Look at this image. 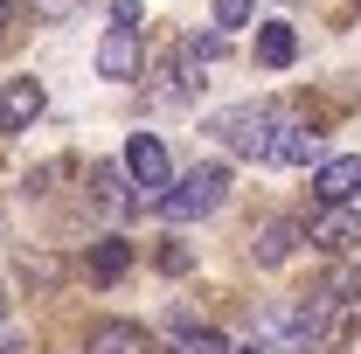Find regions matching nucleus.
Masks as SVG:
<instances>
[{"instance_id":"obj_1","label":"nucleus","mask_w":361,"mask_h":354,"mask_svg":"<svg viewBox=\"0 0 361 354\" xmlns=\"http://www.w3.org/2000/svg\"><path fill=\"white\" fill-rule=\"evenodd\" d=\"M209 133L223 139L229 153H243V160H264L271 167V146H278V133H285V111L278 104H229V111H216L209 118Z\"/></svg>"},{"instance_id":"obj_2","label":"nucleus","mask_w":361,"mask_h":354,"mask_svg":"<svg viewBox=\"0 0 361 354\" xmlns=\"http://www.w3.org/2000/svg\"><path fill=\"white\" fill-rule=\"evenodd\" d=\"M223 195H229V167H223V160H209V167H188L153 209H160L167 222H202V216L223 209Z\"/></svg>"},{"instance_id":"obj_3","label":"nucleus","mask_w":361,"mask_h":354,"mask_svg":"<svg viewBox=\"0 0 361 354\" xmlns=\"http://www.w3.org/2000/svg\"><path fill=\"white\" fill-rule=\"evenodd\" d=\"M209 63H216V56L188 35V42H180L174 56L153 70V104H167V111H174V104H195V97H202V84H209V77H202Z\"/></svg>"},{"instance_id":"obj_4","label":"nucleus","mask_w":361,"mask_h":354,"mask_svg":"<svg viewBox=\"0 0 361 354\" xmlns=\"http://www.w3.org/2000/svg\"><path fill=\"white\" fill-rule=\"evenodd\" d=\"M126 174H133L139 202H160V195L174 188V167H167V146H160L153 133H133V139H126Z\"/></svg>"},{"instance_id":"obj_5","label":"nucleus","mask_w":361,"mask_h":354,"mask_svg":"<svg viewBox=\"0 0 361 354\" xmlns=\"http://www.w3.org/2000/svg\"><path fill=\"white\" fill-rule=\"evenodd\" d=\"M139 70H146V49H139V28L111 21V28H104V42H97V77H111V84H133Z\"/></svg>"},{"instance_id":"obj_6","label":"nucleus","mask_w":361,"mask_h":354,"mask_svg":"<svg viewBox=\"0 0 361 354\" xmlns=\"http://www.w3.org/2000/svg\"><path fill=\"white\" fill-rule=\"evenodd\" d=\"M306 236H313L319 250H334V257H348V250L361 243V216L348 209V202H326V209L313 216V229H306Z\"/></svg>"},{"instance_id":"obj_7","label":"nucleus","mask_w":361,"mask_h":354,"mask_svg":"<svg viewBox=\"0 0 361 354\" xmlns=\"http://www.w3.org/2000/svg\"><path fill=\"white\" fill-rule=\"evenodd\" d=\"M42 104H49L42 77H14V84H7V97H0V133H28V126L42 118Z\"/></svg>"},{"instance_id":"obj_8","label":"nucleus","mask_w":361,"mask_h":354,"mask_svg":"<svg viewBox=\"0 0 361 354\" xmlns=\"http://www.w3.org/2000/svg\"><path fill=\"white\" fill-rule=\"evenodd\" d=\"M90 202H97L111 222L139 209V188H133V174H126V160H118V167H90Z\"/></svg>"},{"instance_id":"obj_9","label":"nucleus","mask_w":361,"mask_h":354,"mask_svg":"<svg viewBox=\"0 0 361 354\" xmlns=\"http://www.w3.org/2000/svg\"><path fill=\"white\" fill-rule=\"evenodd\" d=\"M313 195H319V202H355V195H361V160H355V153L319 160V167H313Z\"/></svg>"},{"instance_id":"obj_10","label":"nucleus","mask_w":361,"mask_h":354,"mask_svg":"<svg viewBox=\"0 0 361 354\" xmlns=\"http://www.w3.org/2000/svg\"><path fill=\"white\" fill-rule=\"evenodd\" d=\"M292 250H299V222L271 216V222H257V229H250V257H257L264 271H278L285 257H292Z\"/></svg>"},{"instance_id":"obj_11","label":"nucleus","mask_w":361,"mask_h":354,"mask_svg":"<svg viewBox=\"0 0 361 354\" xmlns=\"http://www.w3.org/2000/svg\"><path fill=\"white\" fill-rule=\"evenodd\" d=\"M90 354H160V348L133 319H104V326H90Z\"/></svg>"},{"instance_id":"obj_12","label":"nucleus","mask_w":361,"mask_h":354,"mask_svg":"<svg viewBox=\"0 0 361 354\" xmlns=\"http://www.w3.org/2000/svg\"><path fill=\"white\" fill-rule=\"evenodd\" d=\"M313 153H319V133H306V126L285 118V133H278V146H271V167H306Z\"/></svg>"},{"instance_id":"obj_13","label":"nucleus","mask_w":361,"mask_h":354,"mask_svg":"<svg viewBox=\"0 0 361 354\" xmlns=\"http://www.w3.org/2000/svg\"><path fill=\"white\" fill-rule=\"evenodd\" d=\"M292 56H299V35H292L285 21H264V28H257V63H264V70H285Z\"/></svg>"},{"instance_id":"obj_14","label":"nucleus","mask_w":361,"mask_h":354,"mask_svg":"<svg viewBox=\"0 0 361 354\" xmlns=\"http://www.w3.org/2000/svg\"><path fill=\"white\" fill-rule=\"evenodd\" d=\"M126 264H133V243H118V236H104L97 250H90V271L111 285V278H126Z\"/></svg>"},{"instance_id":"obj_15","label":"nucleus","mask_w":361,"mask_h":354,"mask_svg":"<svg viewBox=\"0 0 361 354\" xmlns=\"http://www.w3.org/2000/svg\"><path fill=\"white\" fill-rule=\"evenodd\" d=\"M174 354H236V348H229L223 334H180V348H174Z\"/></svg>"},{"instance_id":"obj_16","label":"nucleus","mask_w":361,"mask_h":354,"mask_svg":"<svg viewBox=\"0 0 361 354\" xmlns=\"http://www.w3.org/2000/svg\"><path fill=\"white\" fill-rule=\"evenodd\" d=\"M250 7H257V0H216V28H243V21H250Z\"/></svg>"},{"instance_id":"obj_17","label":"nucleus","mask_w":361,"mask_h":354,"mask_svg":"<svg viewBox=\"0 0 361 354\" xmlns=\"http://www.w3.org/2000/svg\"><path fill=\"white\" fill-rule=\"evenodd\" d=\"M21 278H28V285H56V257H35V250H28V257H21Z\"/></svg>"},{"instance_id":"obj_18","label":"nucleus","mask_w":361,"mask_h":354,"mask_svg":"<svg viewBox=\"0 0 361 354\" xmlns=\"http://www.w3.org/2000/svg\"><path fill=\"white\" fill-rule=\"evenodd\" d=\"M35 14H42V21H70V14H77V0H35Z\"/></svg>"},{"instance_id":"obj_19","label":"nucleus","mask_w":361,"mask_h":354,"mask_svg":"<svg viewBox=\"0 0 361 354\" xmlns=\"http://www.w3.org/2000/svg\"><path fill=\"white\" fill-rule=\"evenodd\" d=\"M111 21H126V28H139V0H111Z\"/></svg>"},{"instance_id":"obj_20","label":"nucleus","mask_w":361,"mask_h":354,"mask_svg":"<svg viewBox=\"0 0 361 354\" xmlns=\"http://www.w3.org/2000/svg\"><path fill=\"white\" fill-rule=\"evenodd\" d=\"M7 7H14V0H0V21H7Z\"/></svg>"},{"instance_id":"obj_21","label":"nucleus","mask_w":361,"mask_h":354,"mask_svg":"<svg viewBox=\"0 0 361 354\" xmlns=\"http://www.w3.org/2000/svg\"><path fill=\"white\" fill-rule=\"evenodd\" d=\"M0 319H7V292H0Z\"/></svg>"},{"instance_id":"obj_22","label":"nucleus","mask_w":361,"mask_h":354,"mask_svg":"<svg viewBox=\"0 0 361 354\" xmlns=\"http://www.w3.org/2000/svg\"><path fill=\"white\" fill-rule=\"evenodd\" d=\"M236 354H264V348H236Z\"/></svg>"},{"instance_id":"obj_23","label":"nucleus","mask_w":361,"mask_h":354,"mask_svg":"<svg viewBox=\"0 0 361 354\" xmlns=\"http://www.w3.org/2000/svg\"><path fill=\"white\" fill-rule=\"evenodd\" d=\"M355 7H361V0H355Z\"/></svg>"}]
</instances>
